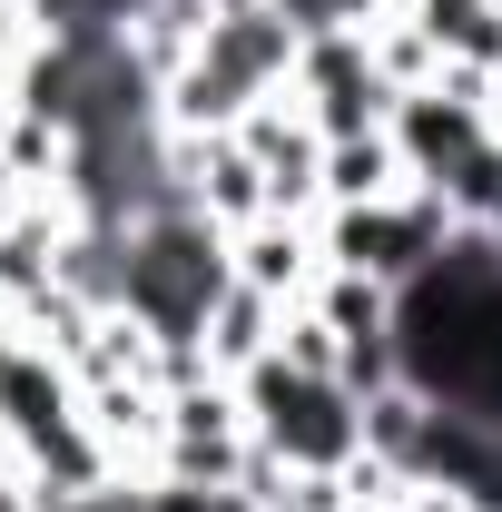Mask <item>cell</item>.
Here are the masks:
<instances>
[{
    "mask_svg": "<svg viewBox=\"0 0 502 512\" xmlns=\"http://www.w3.org/2000/svg\"><path fill=\"white\" fill-rule=\"evenodd\" d=\"M394 375L434 414L502 434V237L493 227H453L394 286Z\"/></svg>",
    "mask_w": 502,
    "mask_h": 512,
    "instance_id": "1",
    "label": "cell"
},
{
    "mask_svg": "<svg viewBox=\"0 0 502 512\" xmlns=\"http://www.w3.org/2000/svg\"><path fill=\"white\" fill-rule=\"evenodd\" d=\"M237 296V237L207 207H168L119 237V316L158 335V355H207V325Z\"/></svg>",
    "mask_w": 502,
    "mask_h": 512,
    "instance_id": "2",
    "label": "cell"
},
{
    "mask_svg": "<svg viewBox=\"0 0 502 512\" xmlns=\"http://www.w3.org/2000/svg\"><path fill=\"white\" fill-rule=\"evenodd\" d=\"M237 404H247V434L286 473H355L365 463V394L345 375H306V365L266 355L237 375Z\"/></svg>",
    "mask_w": 502,
    "mask_h": 512,
    "instance_id": "3",
    "label": "cell"
},
{
    "mask_svg": "<svg viewBox=\"0 0 502 512\" xmlns=\"http://www.w3.org/2000/svg\"><path fill=\"white\" fill-rule=\"evenodd\" d=\"M453 237V207L443 188H394V197H365V207H335V237H325V266L345 276H375V286H404L424 256Z\"/></svg>",
    "mask_w": 502,
    "mask_h": 512,
    "instance_id": "4",
    "label": "cell"
},
{
    "mask_svg": "<svg viewBox=\"0 0 502 512\" xmlns=\"http://www.w3.org/2000/svg\"><path fill=\"white\" fill-rule=\"evenodd\" d=\"M394 148H404V178L414 188H443L483 138H493V119H483V99H463V89H443V79H424V89H404L394 99Z\"/></svg>",
    "mask_w": 502,
    "mask_h": 512,
    "instance_id": "5",
    "label": "cell"
},
{
    "mask_svg": "<svg viewBox=\"0 0 502 512\" xmlns=\"http://www.w3.org/2000/svg\"><path fill=\"white\" fill-rule=\"evenodd\" d=\"M394 188H414V178H404V148H394V128L325 138V197H335V207H365V197H394Z\"/></svg>",
    "mask_w": 502,
    "mask_h": 512,
    "instance_id": "6",
    "label": "cell"
},
{
    "mask_svg": "<svg viewBox=\"0 0 502 512\" xmlns=\"http://www.w3.org/2000/svg\"><path fill=\"white\" fill-rule=\"evenodd\" d=\"M306 256H315V247H306V227H296V217H256L247 237H237V286H256V296H276V306H286V296L315 276Z\"/></svg>",
    "mask_w": 502,
    "mask_h": 512,
    "instance_id": "7",
    "label": "cell"
},
{
    "mask_svg": "<svg viewBox=\"0 0 502 512\" xmlns=\"http://www.w3.org/2000/svg\"><path fill=\"white\" fill-rule=\"evenodd\" d=\"M40 512H148V483H99V493H60Z\"/></svg>",
    "mask_w": 502,
    "mask_h": 512,
    "instance_id": "8",
    "label": "cell"
}]
</instances>
